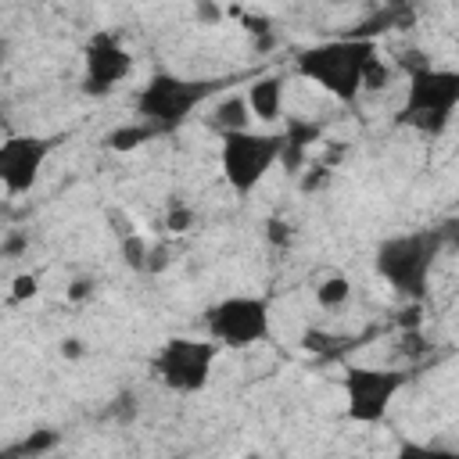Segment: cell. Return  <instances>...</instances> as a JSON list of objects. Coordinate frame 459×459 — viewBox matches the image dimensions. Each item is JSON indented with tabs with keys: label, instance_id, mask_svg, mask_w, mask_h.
<instances>
[{
	"label": "cell",
	"instance_id": "1",
	"mask_svg": "<svg viewBox=\"0 0 459 459\" xmlns=\"http://www.w3.org/2000/svg\"><path fill=\"white\" fill-rule=\"evenodd\" d=\"M373 54V39L362 36L326 39L298 54V75L333 100H355L362 93V75Z\"/></svg>",
	"mask_w": 459,
	"mask_h": 459
},
{
	"label": "cell",
	"instance_id": "2",
	"mask_svg": "<svg viewBox=\"0 0 459 459\" xmlns=\"http://www.w3.org/2000/svg\"><path fill=\"white\" fill-rule=\"evenodd\" d=\"M287 147V133L265 129V126H251L240 133H222L219 143V172L226 179V186L237 197H247L269 172L273 165L283 158Z\"/></svg>",
	"mask_w": 459,
	"mask_h": 459
},
{
	"label": "cell",
	"instance_id": "3",
	"mask_svg": "<svg viewBox=\"0 0 459 459\" xmlns=\"http://www.w3.org/2000/svg\"><path fill=\"white\" fill-rule=\"evenodd\" d=\"M215 359H219V344L212 337H169L154 351L151 373L172 394H197L212 384Z\"/></svg>",
	"mask_w": 459,
	"mask_h": 459
},
{
	"label": "cell",
	"instance_id": "4",
	"mask_svg": "<svg viewBox=\"0 0 459 459\" xmlns=\"http://www.w3.org/2000/svg\"><path fill=\"white\" fill-rule=\"evenodd\" d=\"M204 326H208V337L219 348H230V351L255 348V344L269 341V333H273L269 298H262V294H226L222 301H215L208 308Z\"/></svg>",
	"mask_w": 459,
	"mask_h": 459
},
{
	"label": "cell",
	"instance_id": "5",
	"mask_svg": "<svg viewBox=\"0 0 459 459\" xmlns=\"http://www.w3.org/2000/svg\"><path fill=\"white\" fill-rule=\"evenodd\" d=\"M405 387V373L398 366H348L341 377V394H344V412L351 423H380L394 394Z\"/></svg>",
	"mask_w": 459,
	"mask_h": 459
},
{
	"label": "cell",
	"instance_id": "6",
	"mask_svg": "<svg viewBox=\"0 0 459 459\" xmlns=\"http://www.w3.org/2000/svg\"><path fill=\"white\" fill-rule=\"evenodd\" d=\"M459 104V75L452 68H434L423 65L409 75L405 86V118L427 133H437L441 126L452 122V111Z\"/></svg>",
	"mask_w": 459,
	"mask_h": 459
},
{
	"label": "cell",
	"instance_id": "7",
	"mask_svg": "<svg viewBox=\"0 0 459 459\" xmlns=\"http://www.w3.org/2000/svg\"><path fill=\"white\" fill-rule=\"evenodd\" d=\"M434 237L427 233H402V237H391L380 244L377 251V273L405 298H420L427 280H430V269H434Z\"/></svg>",
	"mask_w": 459,
	"mask_h": 459
},
{
	"label": "cell",
	"instance_id": "8",
	"mask_svg": "<svg viewBox=\"0 0 459 459\" xmlns=\"http://www.w3.org/2000/svg\"><path fill=\"white\" fill-rule=\"evenodd\" d=\"M204 82L197 79H179V75H154L140 97H136V111L151 129H169L179 126L183 118L194 115V108L204 100Z\"/></svg>",
	"mask_w": 459,
	"mask_h": 459
},
{
	"label": "cell",
	"instance_id": "9",
	"mask_svg": "<svg viewBox=\"0 0 459 459\" xmlns=\"http://www.w3.org/2000/svg\"><path fill=\"white\" fill-rule=\"evenodd\" d=\"M50 154H54V136L14 133L0 140V190L11 197L29 194L39 183Z\"/></svg>",
	"mask_w": 459,
	"mask_h": 459
},
{
	"label": "cell",
	"instance_id": "10",
	"mask_svg": "<svg viewBox=\"0 0 459 459\" xmlns=\"http://www.w3.org/2000/svg\"><path fill=\"white\" fill-rule=\"evenodd\" d=\"M133 72V54L115 32H93L82 47V86L90 93H108Z\"/></svg>",
	"mask_w": 459,
	"mask_h": 459
},
{
	"label": "cell",
	"instance_id": "11",
	"mask_svg": "<svg viewBox=\"0 0 459 459\" xmlns=\"http://www.w3.org/2000/svg\"><path fill=\"white\" fill-rule=\"evenodd\" d=\"M244 100L251 108V118L258 126H273L280 115H283V104H287V79L269 72V75H258L251 79V86L244 90Z\"/></svg>",
	"mask_w": 459,
	"mask_h": 459
},
{
	"label": "cell",
	"instance_id": "12",
	"mask_svg": "<svg viewBox=\"0 0 459 459\" xmlns=\"http://www.w3.org/2000/svg\"><path fill=\"white\" fill-rule=\"evenodd\" d=\"M212 129L222 136V133H240V129H251L255 118H251V108L244 100V93H226L212 104V115H208Z\"/></svg>",
	"mask_w": 459,
	"mask_h": 459
},
{
	"label": "cell",
	"instance_id": "13",
	"mask_svg": "<svg viewBox=\"0 0 459 459\" xmlns=\"http://www.w3.org/2000/svg\"><path fill=\"white\" fill-rule=\"evenodd\" d=\"M351 276H344V273H326V276H319L316 280V287H312V298H316V305L323 308V312H341L348 301H351Z\"/></svg>",
	"mask_w": 459,
	"mask_h": 459
},
{
	"label": "cell",
	"instance_id": "14",
	"mask_svg": "<svg viewBox=\"0 0 459 459\" xmlns=\"http://www.w3.org/2000/svg\"><path fill=\"white\" fill-rule=\"evenodd\" d=\"M154 133H158V129H151L143 118H140V122H129V126H115V129L108 133V147H111V151H133V147L147 143Z\"/></svg>",
	"mask_w": 459,
	"mask_h": 459
},
{
	"label": "cell",
	"instance_id": "15",
	"mask_svg": "<svg viewBox=\"0 0 459 459\" xmlns=\"http://www.w3.org/2000/svg\"><path fill=\"white\" fill-rule=\"evenodd\" d=\"M36 290H39V280H36L32 273H22V276H14V283H11V298H14V301L36 298Z\"/></svg>",
	"mask_w": 459,
	"mask_h": 459
},
{
	"label": "cell",
	"instance_id": "16",
	"mask_svg": "<svg viewBox=\"0 0 459 459\" xmlns=\"http://www.w3.org/2000/svg\"><path fill=\"white\" fill-rule=\"evenodd\" d=\"M190 222H194V212H190V208H172V212H169V230H172V233L190 230Z\"/></svg>",
	"mask_w": 459,
	"mask_h": 459
},
{
	"label": "cell",
	"instance_id": "17",
	"mask_svg": "<svg viewBox=\"0 0 459 459\" xmlns=\"http://www.w3.org/2000/svg\"><path fill=\"white\" fill-rule=\"evenodd\" d=\"M82 294H90V280H75L72 283V298H82Z\"/></svg>",
	"mask_w": 459,
	"mask_h": 459
},
{
	"label": "cell",
	"instance_id": "18",
	"mask_svg": "<svg viewBox=\"0 0 459 459\" xmlns=\"http://www.w3.org/2000/svg\"><path fill=\"white\" fill-rule=\"evenodd\" d=\"M65 355H82V348H79V341H65Z\"/></svg>",
	"mask_w": 459,
	"mask_h": 459
},
{
	"label": "cell",
	"instance_id": "19",
	"mask_svg": "<svg viewBox=\"0 0 459 459\" xmlns=\"http://www.w3.org/2000/svg\"><path fill=\"white\" fill-rule=\"evenodd\" d=\"M4 54H7V43L0 39V65H4Z\"/></svg>",
	"mask_w": 459,
	"mask_h": 459
}]
</instances>
